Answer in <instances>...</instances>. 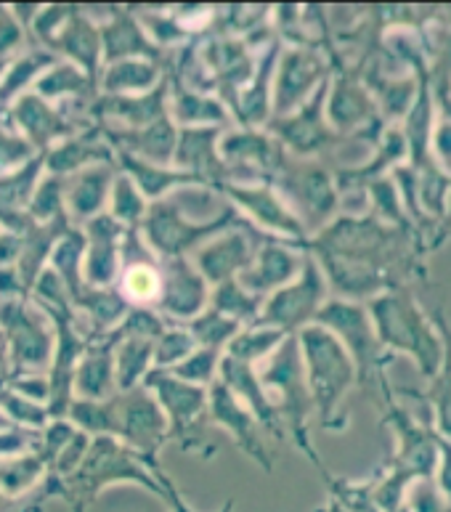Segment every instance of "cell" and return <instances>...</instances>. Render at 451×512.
<instances>
[{
	"label": "cell",
	"instance_id": "obj_1",
	"mask_svg": "<svg viewBox=\"0 0 451 512\" xmlns=\"http://www.w3.org/2000/svg\"><path fill=\"white\" fill-rule=\"evenodd\" d=\"M303 351L308 359V396H314L324 422H329V414L353 380L351 361L335 337L319 327L303 332Z\"/></svg>",
	"mask_w": 451,
	"mask_h": 512
},
{
	"label": "cell",
	"instance_id": "obj_2",
	"mask_svg": "<svg viewBox=\"0 0 451 512\" xmlns=\"http://www.w3.org/2000/svg\"><path fill=\"white\" fill-rule=\"evenodd\" d=\"M234 223V210H226L221 218H215V221H186L184 213H181V207L170 199H157L152 207H149V213L144 218V231H146V242L157 250L165 260L181 258L186 250H192L197 245L199 239L210 237L215 231L226 229Z\"/></svg>",
	"mask_w": 451,
	"mask_h": 512
},
{
	"label": "cell",
	"instance_id": "obj_3",
	"mask_svg": "<svg viewBox=\"0 0 451 512\" xmlns=\"http://www.w3.org/2000/svg\"><path fill=\"white\" fill-rule=\"evenodd\" d=\"M260 385H266L268 390H276L279 393V401L274 404L276 414H284L292 425V433L298 436V444H303L308 449L306 441V422L308 406H311V396H308V388L303 385V367H300L298 345L295 340H287V343L279 348V353L274 356V361L268 364V369L260 375Z\"/></svg>",
	"mask_w": 451,
	"mask_h": 512
},
{
	"label": "cell",
	"instance_id": "obj_4",
	"mask_svg": "<svg viewBox=\"0 0 451 512\" xmlns=\"http://www.w3.org/2000/svg\"><path fill=\"white\" fill-rule=\"evenodd\" d=\"M115 401V433L141 451H157L168 438V422L160 406L144 388L128 390L125 396L112 398Z\"/></svg>",
	"mask_w": 451,
	"mask_h": 512
},
{
	"label": "cell",
	"instance_id": "obj_5",
	"mask_svg": "<svg viewBox=\"0 0 451 512\" xmlns=\"http://www.w3.org/2000/svg\"><path fill=\"white\" fill-rule=\"evenodd\" d=\"M146 385H152L160 396L162 406L168 409L170 436L181 438L186 446L197 444L194 438V425L199 422L202 412L207 409V393L199 385H189L173 375L152 369L146 375Z\"/></svg>",
	"mask_w": 451,
	"mask_h": 512
},
{
	"label": "cell",
	"instance_id": "obj_6",
	"mask_svg": "<svg viewBox=\"0 0 451 512\" xmlns=\"http://www.w3.org/2000/svg\"><path fill=\"white\" fill-rule=\"evenodd\" d=\"M0 327L6 329L8 343H11V356H14V367L22 369H40L46 364L48 351V335L43 329V321L30 316L19 300H3L0 303Z\"/></svg>",
	"mask_w": 451,
	"mask_h": 512
},
{
	"label": "cell",
	"instance_id": "obj_7",
	"mask_svg": "<svg viewBox=\"0 0 451 512\" xmlns=\"http://www.w3.org/2000/svg\"><path fill=\"white\" fill-rule=\"evenodd\" d=\"M324 295L322 274L316 271L314 263H306V274L298 284L284 287L268 300L263 308V324H274V327H298L316 314L319 300Z\"/></svg>",
	"mask_w": 451,
	"mask_h": 512
},
{
	"label": "cell",
	"instance_id": "obj_8",
	"mask_svg": "<svg viewBox=\"0 0 451 512\" xmlns=\"http://www.w3.org/2000/svg\"><path fill=\"white\" fill-rule=\"evenodd\" d=\"M205 300V279L194 271L192 263H186L184 258L168 260V274L162 279L160 303L157 306L162 311H168L170 316L189 319V316H197L202 311Z\"/></svg>",
	"mask_w": 451,
	"mask_h": 512
},
{
	"label": "cell",
	"instance_id": "obj_9",
	"mask_svg": "<svg viewBox=\"0 0 451 512\" xmlns=\"http://www.w3.org/2000/svg\"><path fill=\"white\" fill-rule=\"evenodd\" d=\"M123 234L120 223L112 215H96L88 221V239H85V282L91 287H104L112 282L117 268V237Z\"/></svg>",
	"mask_w": 451,
	"mask_h": 512
},
{
	"label": "cell",
	"instance_id": "obj_10",
	"mask_svg": "<svg viewBox=\"0 0 451 512\" xmlns=\"http://www.w3.org/2000/svg\"><path fill=\"white\" fill-rule=\"evenodd\" d=\"M255 247L247 234H229L221 237L213 245L202 247L197 253V266L205 279L218 287L223 282H231L239 271H247L253 266Z\"/></svg>",
	"mask_w": 451,
	"mask_h": 512
},
{
	"label": "cell",
	"instance_id": "obj_11",
	"mask_svg": "<svg viewBox=\"0 0 451 512\" xmlns=\"http://www.w3.org/2000/svg\"><path fill=\"white\" fill-rule=\"evenodd\" d=\"M115 144L125 146V154H136L144 157L146 162H170L173 160V152H176L178 133L173 128L168 117H162L157 123L146 125V128H130V130H109L107 133Z\"/></svg>",
	"mask_w": 451,
	"mask_h": 512
},
{
	"label": "cell",
	"instance_id": "obj_12",
	"mask_svg": "<svg viewBox=\"0 0 451 512\" xmlns=\"http://www.w3.org/2000/svg\"><path fill=\"white\" fill-rule=\"evenodd\" d=\"M210 414L213 420L223 428L231 430V436L237 438V444L245 451H250L253 457L263 459V449H260V438H258V422L247 406H242L237 398L231 396V390L223 383L213 385L210 390Z\"/></svg>",
	"mask_w": 451,
	"mask_h": 512
},
{
	"label": "cell",
	"instance_id": "obj_13",
	"mask_svg": "<svg viewBox=\"0 0 451 512\" xmlns=\"http://www.w3.org/2000/svg\"><path fill=\"white\" fill-rule=\"evenodd\" d=\"M221 375L223 385L231 390V396L242 398L247 404V409H253V414L258 417L266 428H276V409L274 404L268 401V393L260 385L258 375L253 372V367L247 361L239 359H223L221 361Z\"/></svg>",
	"mask_w": 451,
	"mask_h": 512
},
{
	"label": "cell",
	"instance_id": "obj_14",
	"mask_svg": "<svg viewBox=\"0 0 451 512\" xmlns=\"http://www.w3.org/2000/svg\"><path fill=\"white\" fill-rule=\"evenodd\" d=\"M215 141L218 130L189 128L178 138L173 157L181 168H189V176H197L202 184H207V178H221L223 173L221 160L215 157Z\"/></svg>",
	"mask_w": 451,
	"mask_h": 512
},
{
	"label": "cell",
	"instance_id": "obj_15",
	"mask_svg": "<svg viewBox=\"0 0 451 512\" xmlns=\"http://www.w3.org/2000/svg\"><path fill=\"white\" fill-rule=\"evenodd\" d=\"M109 186H112V168H88L77 173L69 181L64 210L69 207V215L77 221H93L96 213L104 207Z\"/></svg>",
	"mask_w": 451,
	"mask_h": 512
},
{
	"label": "cell",
	"instance_id": "obj_16",
	"mask_svg": "<svg viewBox=\"0 0 451 512\" xmlns=\"http://www.w3.org/2000/svg\"><path fill=\"white\" fill-rule=\"evenodd\" d=\"M319 319L327 321L329 327L337 329V332H343L345 340L351 343V351L359 361L361 372H367L377 345L375 337H372V329H369L367 319H364L359 308L348 306V303H332L319 314Z\"/></svg>",
	"mask_w": 451,
	"mask_h": 512
},
{
	"label": "cell",
	"instance_id": "obj_17",
	"mask_svg": "<svg viewBox=\"0 0 451 512\" xmlns=\"http://www.w3.org/2000/svg\"><path fill=\"white\" fill-rule=\"evenodd\" d=\"M255 266H250L247 271H242L239 282H242V290L250 292H266L271 287H279L290 279L295 271H298V260L295 255H290L284 247L279 245H266L260 247L255 253Z\"/></svg>",
	"mask_w": 451,
	"mask_h": 512
},
{
	"label": "cell",
	"instance_id": "obj_18",
	"mask_svg": "<svg viewBox=\"0 0 451 512\" xmlns=\"http://www.w3.org/2000/svg\"><path fill=\"white\" fill-rule=\"evenodd\" d=\"M221 189L226 194H231V199L242 210L253 215L255 221L263 223V226L287 231V234H295V237L303 234V226L284 210V205L279 202V197L274 192H268V189H242V186H221Z\"/></svg>",
	"mask_w": 451,
	"mask_h": 512
},
{
	"label": "cell",
	"instance_id": "obj_19",
	"mask_svg": "<svg viewBox=\"0 0 451 512\" xmlns=\"http://www.w3.org/2000/svg\"><path fill=\"white\" fill-rule=\"evenodd\" d=\"M14 117L38 146H48L54 138L75 133V128L67 123V117L48 107L40 96H22L16 101Z\"/></svg>",
	"mask_w": 451,
	"mask_h": 512
},
{
	"label": "cell",
	"instance_id": "obj_20",
	"mask_svg": "<svg viewBox=\"0 0 451 512\" xmlns=\"http://www.w3.org/2000/svg\"><path fill=\"white\" fill-rule=\"evenodd\" d=\"M165 96H168V85L162 83L160 88H154V93H144L136 99L128 96H109V99L99 101L93 112L96 115H115L133 128H146V125L157 123L165 117Z\"/></svg>",
	"mask_w": 451,
	"mask_h": 512
},
{
	"label": "cell",
	"instance_id": "obj_21",
	"mask_svg": "<svg viewBox=\"0 0 451 512\" xmlns=\"http://www.w3.org/2000/svg\"><path fill=\"white\" fill-rule=\"evenodd\" d=\"M115 359L109 345H88V356L75 367V388L83 401H107L115 383Z\"/></svg>",
	"mask_w": 451,
	"mask_h": 512
},
{
	"label": "cell",
	"instance_id": "obj_22",
	"mask_svg": "<svg viewBox=\"0 0 451 512\" xmlns=\"http://www.w3.org/2000/svg\"><path fill=\"white\" fill-rule=\"evenodd\" d=\"M316 69H319V64L303 51H292V54L284 56L282 75L276 80V109H279V115L295 107V101L306 93L308 85L314 83Z\"/></svg>",
	"mask_w": 451,
	"mask_h": 512
},
{
	"label": "cell",
	"instance_id": "obj_23",
	"mask_svg": "<svg viewBox=\"0 0 451 512\" xmlns=\"http://www.w3.org/2000/svg\"><path fill=\"white\" fill-rule=\"evenodd\" d=\"M56 48H62L64 54L75 56L77 62L83 64L88 72H91V80L96 75V67H99V48L101 38L96 27L91 22H85L80 11L69 16V22L62 27V38L54 43Z\"/></svg>",
	"mask_w": 451,
	"mask_h": 512
},
{
	"label": "cell",
	"instance_id": "obj_24",
	"mask_svg": "<svg viewBox=\"0 0 451 512\" xmlns=\"http://www.w3.org/2000/svg\"><path fill=\"white\" fill-rule=\"evenodd\" d=\"M104 46H107L104 51H107L109 62L123 59V56L130 54H144L149 59L160 56V51L144 40L141 27L128 14H123V11H115V22L107 24V30H104Z\"/></svg>",
	"mask_w": 451,
	"mask_h": 512
},
{
	"label": "cell",
	"instance_id": "obj_25",
	"mask_svg": "<svg viewBox=\"0 0 451 512\" xmlns=\"http://www.w3.org/2000/svg\"><path fill=\"white\" fill-rule=\"evenodd\" d=\"M93 160H109L107 146L96 144V136H83L72 138L67 144L56 146L54 152L43 157V165L51 170V176L59 178L64 173H72V170H80L85 165H91Z\"/></svg>",
	"mask_w": 451,
	"mask_h": 512
},
{
	"label": "cell",
	"instance_id": "obj_26",
	"mask_svg": "<svg viewBox=\"0 0 451 512\" xmlns=\"http://www.w3.org/2000/svg\"><path fill=\"white\" fill-rule=\"evenodd\" d=\"M154 356V340H141V337H128L120 343L115 359L117 388L128 393L138 388V380L149 375V361Z\"/></svg>",
	"mask_w": 451,
	"mask_h": 512
},
{
	"label": "cell",
	"instance_id": "obj_27",
	"mask_svg": "<svg viewBox=\"0 0 451 512\" xmlns=\"http://www.w3.org/2000/svg\"><path fill=\"white\" fill-rule=\"evenodd\" d=\"M120 162H123V168L128 170L130 176L136 178L138 186H141V192L152 199H160L162 194H165V189H170V186L202 184L197 176H189V173H168V170H157V168H152L149 162L136 160V157H130V154H125V152H120Z\"/></svg>",
	"mask_w": 451,
	"mask_h": 512
},
{
	"label": "cell",
	"instance_id": "obj_28",
	"mask_svg": "<svg viewBox=\"0 0 451 512\" xmlns=\"http://www.w3.org/2000/svg\"><path fill=\"white\" fill-rule=\"evenodd\" d=\"M125 298L133 303H152L154 298L160 300L162 276L152 266V258H133L123 274Z\"/></svg>",
	"mask_w": 451,
	"mask_h": 512
},
{
	"label": "cell",
	"instance_id": "obj_29",
	"mask_svg": "<svg viewBox=\"0 0 451 512\" xmlns=\"http://www.w3.org/2000/svg\"><path fill=\"white\" fill-rule=\"evenodd\" d=\"M43 165V157L30 162L27 168L16 170L11 176L0 178V218L3 215H16L32 199V186L38 181V170Z\"/></svg>",
	"mask_w": 451,
	"mask_h": 512
},
{
	"label": "cell",
	"instance_id": "obj_30",
	"mask_svg": "<svg viewBox=\"0 0 451 512\" xmlns=\"http://www.w3.org/2000/svg\"><path fill=\"white\" fill-rule=\"evenodd\" d=\"M223 154H226V160H250L255 165H263V168L282 162L271 141L258 136V133H234L223 141Z\"/></svg>",
	"mask_w": 451,
	"mask_h": 512
},
{
	"label": "cell",
	"instance_id": "obj_31",
	"mask_svg": "<svg viewBox=\"0 0 451 512\" xmlns=\"http://www.w3.org/2000/svg\"><path fill=\"white\" fill-rule=\"evenodd\" d=\"M189 335H192L194 343H199L202 348L218 351V345H223L226 340H234V337L239 335V321L218 314V311H210V314L192 319V324H189Z\"/></svg>",
	"mask_w": 451,
	"mask_h": 512
},
{
	"label": "cell",
	"instance_id": "obj_32",
	"mask_svg": "<svg viewBox=\"0 0 451 512\" xmlns=\"http://www.w3.org/2000/svg\"><path fill=\"white\" fill-rule=\"evenodd\" d=\"M213 306L218 314L229 316V319L234 321L253 319V316L258 314V300L250 298V295L242 290V284H239L237 279H231V282H223L215 287Z\"/></svg>",
	"mask_w": 451,
	"mask_h": 512
},
{
	"label": "cell",
	"instance_id": "obj_33",
	"mask_svg": "<svg viewBox=\"0 0 451 512\" xmlns=\"http://www.w3.org/2000/svg\"><path fill=\"white\" fill-rule=\"evenodd\" d=\"M154 77H157V67H152V64L123 62L107 72V88L112 96H120V93L149 88L154 83Z\"/></svg>",
	"mask_w": 451,
	"mask_h": 512
},
{
	"label": "cell",
	"instance_id": "obj_34",
	"mask_svg": "<svg viewBox=\"0 0 451 512\" xmlns=\"http://www.w3.org/2000/svg\"><path fill=\"white\" fill-rule=\"evenodd\" d=\"M192 348H194V340L189 332H184V329H173V332H162L160 337H157V345H154V364H157V372H162V369H173L176 364H181V361L186 359V356H192Z\"/></svg>",
	"mask_w": 451,
	"mask_h": 512
},
{
	"label": "cell",
	"instance_id": "obj_35",
	"mask_svg": "<svg viewBox=\"0 0 451 512\" xmlns=\"http://www.w3.org/2000/svg\"><path fill=\"white\" fill-rule=\"evenodd\" d=\"M282 340V332H271V329H250V332H242L231 340V359H239V361H250L263 356L266 351L274 348V343Z\"/></svg>",
	"mask_w": 451,
	"mask_h": 512
},
{
	"label": "cell",
	"instance_id": "obj_36",
	"mask_svg": "<svg viewBox=\"0 0 451 512\" xmlns=\"http://www.w3.org/2000/svg\"><path fill=\"white\" fill-rule=\"evenodd\" d=\"M215 364H218V351H210V348H202V351H194L192 356H186L181 364L170 369L173 377L184 380L189 385L210 383L215 375Z\"/></svg>",
	"mask_w": 451,
	"mask_h": 512
},
{
	"label": "cell",
	"instance_id": "obj_37",
	"mask_svg": "<svg viewBox=\"0 0 451 512\" xmlns=\"http://www.w3.org/2000/svg\"><path fill=\"white\" fill-rule=\"evenodd\" d=\"M85 88L91 91L93 80L91 77L80 75L75 67H56L48 77H43L38 85L40 96L46 99H54V96H62V93H83Z\"/></svg>",
	"mask_w": 451,
	"mask_h": 512
},
{
	"label": "cell",
	"instance_id": "obj_38",
	"mask_svg": "<svg viewBox=\"0 0 451 512\" xmlns=\"http://www.w3.org/2000/svg\"><path fill=\"white\" fill-rule=\"evenodd\" d=\"M144 213H146L144 199L138 197L133 181H130L128 176L117 178L115 192H112V218H115L117 223L123 221L133 226V223H136Z\"/></svg>",
	"mask_w": 451,
	"mask_h": 512
},
{
	"label": "cell",
	"instance_id": "obj_39",
	"mask_svg": "<svg viewBox=\"0 0 451 512\" xmlns=\"http://www.w3.org/2000/svg\"><path fill=\"white\" fill-rule=\"evenodd\" d=\"M176 117L181 123H199V120L215 123V120H223L226 112L215 101L202 99L197 93H178Z\"/></svg>",
	"mask_w": 451,
	"mask_h": 512
},
{
	"label": "cell",
	"instance_id": "obj_40",
	"mask_svg": "<svg viewBox=\"0 0 451 512\" xmlns=\"http://www.w3.org/2000/svg\"><path fill=\"white\" fill-rule=\"evenodd\" d=\"M48 64V56L46 54H30L27 59H22V62H16L14 69H8L6 75V83L0 85V101L11 99L19 88H22L27 80H30L35 72H38L40 67H46Z\"/></svg>",
	"mask_w": 451,
	"mask_h": 512
},
{
	"label": "cell",
	"instance_id": "obj_41",
	"mask_svg": "<svg viewBox=\"0 0 451 512\" xmlns=\"http://www.w3.org/2000/svg\"><path fill=\"white\" fill-rule=\"evenodd\" d=\"M32 154V146L24 141V138L14 136V133H8L0 123V170L6 168H14L19 162L30 160Z\"/></svg>",
	"mask_w": 451,
	"mask_h": 512
},
{
	"label": "cell",
	"instance_id": "obj_42",
	"mask_svg": "<svg viewBox=\"0 0 451 512\" xmlns=\"http://www.w3.org/2000/svg\"><path fill=\"white\" fill-rule=\"evenodd\" d=\"M0 404L6 406L14 417L27 422V425H43V422L48 420V409H40V406L24 401L22 396H16L14 390H3V393H0Z\"/></svg>",
	"mask_w": 451,
	"mask_h": 512
},
{
	"label": "cell",
	"instance_id": "obj_43",
	"mask_svg": "<svg viewBox=\"0 0 451 512\" xmlns=\"http://www.w3.org/2000/svg\"><path fill=\"white\" fill-rule=\"evenodd\" d=\"M22 40V32H19V22H14L11 16L0 11V54H6L11 48Z\"/></svg>",
	"mask_w": 451,
	"mask_h": 512
},
{
	"label": "cell",
	"instance_id": "obj_44",
	"mask_svg": "<svg viewBox=\"0 0 451 512\" xmlns=\"http://www.w3.org/2000/svg\"><path fill=\"white\" fill-rule=\"evenodd\" d=\"M3 69H6V64H3V62H0V75H3Z\"/></svg>",
	"mask_w": 451,
	"mask_h": 512
}]
</instances>
